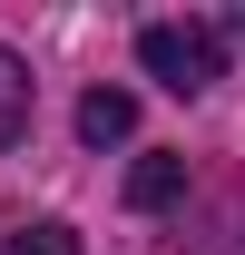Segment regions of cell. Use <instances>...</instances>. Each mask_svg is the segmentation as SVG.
Masks as SVG:
<instances>
[{
  "instance_id": "5",
  "label": "cell",
  "mask_w": 245,
  "mask_h": 255,
  "mask_svg": "<svg viewBox=\"0 0 245 255\" xmlns=\"http://www.w3.org/2000/svg\"><path fill=\"white\" fill-rule=\"evenodd\" d=\"M0 255H79V236H69V226H10Z\"/></svg>"
},
{
  "instance_id": "2",
  "label": "cell",
  "mask_w": 245,
  "mask_h": 255,
  "mask_svg": "<svg viewBox=\"0 0 245 255\" xmlns=\"http://www.w3.org/2000/svg\"><path fill=\"white\" fill-rule=\"evenodd\" d=\"M177 196H186V157L147 147V157L127 167V206H147V216H157V206H177Z\"/></svg>"
},
{
  "instance_id": "3",
  "label": "cell",
  "mask_w": 245,
  "mask_h": 255,
  "mask_svg": "<svg viewBox=\"0 0 245 255\" xmlns=\"http://www.w3.org/2000/svg\"><path fill=\"white\" fill-rule=\"evenodd\" d=\"M30 108H39L30 59H20V49H0V147H20V137H30Z\"/></svg>"
},
{
  "instance_id": "1",
  "label": "cell",
  "mask_w": 245,
  "mask_h": 255,
  "mask_svg": "<svg viewBox=\"0 0 245 255\" xmlns=\"http://www.w3.org/2000/svg\"><path fill=\"white\" fill-rule=\"evenodd\" d=\"M137 59H147V79H157V89L206 98L216 79H226V39H216L206 20H147V30H137Z\"/></svg>"
},
{
  "instance_id": "4",
  "label": "cell",
  "mask_w": 245,
  "mask_h": 255,
  "mask_svg": "<svg viewBox=\"0 0 245 255\" xmlns=\"http://www.w3.org/2000/svg\"><path fill=\"white\" fill-rule=\"evenodd\" d=\"M127 128H137V98L127 89H89L79 98V137H89V147H118Z\"/></svg>"
}]
</instances>
